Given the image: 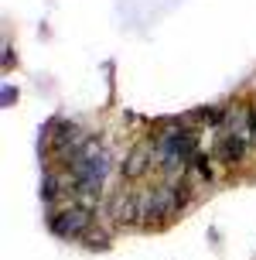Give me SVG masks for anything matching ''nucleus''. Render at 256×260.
I'll list each match as a JSON object with an SVG mask.
<instances>
[{
    "instance_id": "6e6552de",
    "label": "nucleus",
    "mask_w": 256,
    "mask_h": 260,
    "mask_svg": "<svg viewBox=\"0 0 256 260\" xmlns=\"http://www.w3.org/2000/svg\"><path fill=\"white\" fill-rule=\"evenodd\" d=\"M14 62H17V58H14V48H11V45H4V72H7Z\"/></svg>"
},
{
    "instance_id": "423d86ee",
    "label": "nucleus",
    "mask_w": 256,
    "mask_h": 260,
    "mask_svg": "<svg viewBox=\"0 0 256 260\" xmlns=\"http://www.w3.org/2000/svg\"><path fill=\"white\" fill-rule=\"evenodd\" d=\"M89 250H109V233L102 230V226H92L89 233H86V240H82Z\"/></svg>"
},
{
    "instance_id": "20e7f679",
    "label": "nucleus",
    "mask_w": 256,
    "mask_h": 260,
    "mask_svg": "<svg viewBox=\"0 0 256 260\" xmlns=\"http://www.w3.org/2000/svg\"><path fill=\"white\" fill-rule=\"evenodd\" d=\"M218 134H232V137H239V141L253 144V106H246V103L226 106V120H222Z\"/></svg>"
},
{
    "instance_id": "f257e3e1",
    "label": "nucleus",
    "mask_w": 256,
    "mask_h": 260,
    "mask_svg": "<svg viewBox=\"0 0 256 260\" xmlns=\"http://www.w3.org/2000/svg\"><path fill=\"white\" fill-rule=\"evenodd\" d=\"M96 216L99 212H92V209H82V206H76L72 199L65 202V206H58V209H51L48 212V230L58 240H86V233H89L92 226H96Z\"/></svg>"
},
{
    "instance_id": "7ed1b4c3",
    "label": "nucleus",
    "mask_w": 256,
    "mask_h": 260,
    "mask_svg": "<svg viewBox=\"0 0 256 260\" xmlns=\"http://www.w3.org/2000/svg\"><path fill=\"white\" fill-rule=\"evenodd\" d=\"M106 216L116 230H137V188H116L106 202Z\"/></svg>"
},
{
    "instance_id": "39448f33",
    "label": "nucleus",
    "mask_w": 256,
    "mask_h": 260,
    "mask_svg": "<svg viewBox=\"0 0 256 260\" xmlns=\"http://www.w3.org/2000/svg\"><path fill=\"white\" fill-rule=\"evenodd\" d=\"M246 147H249L246 141L232 137V134H218V130H215V144H212V151H208V154H212V161H218V165L236 168V165H243Z\"/></svg>"
},
{
    "instance_id": "0eeeda50",
    "label": "nucleus",
    "mask_w": 256,
    "mask_h": 260,
    "mask_svg": "<svg viewBox=\"0 0 256 260\" xmlns=\"http://www.w3.org/2000/svg\"><path fill=\"white\" fill-rule=\"evenodd\" d=\"M0 103H4V110H11V106L17 103V89H14V86H4V89H0Z\"/></svg>"
},
{
    "instance_id": "1a4fd4ad",
    "label": "nucleus",
    "mask_w": 256,
    "mask_h": 260,
    "mask_svg": "<svg viewBox=\"0 0 256 260\" xmlns=\"http://www.w3.org/2000/svg\"><path fill=\"white\" fill-rule=\"evenodd\" d=\"M253 147H256V103H253Z\"/></svg>"
},
{
    "instance_id": "f03ea898",
    "label": "nucleus",
    "mask_w": 256,
    "mask_h": 260,
    "mask_svg": "<svg viewBox=\"0 0 256 260\" xmlns=\"http://www.w3.org/2000/svg\"><path fill=\"white\" fill-rule=\"evenodd\" d=\"M151 168H157V161H154V144H151V137H143V141H137L127 154H123V161H120V178L127 185H140L143 178L151 175Z\"/></svg>"
}]
</instances>
